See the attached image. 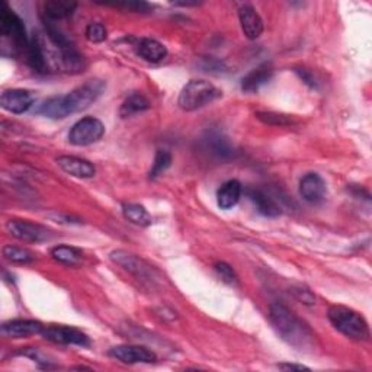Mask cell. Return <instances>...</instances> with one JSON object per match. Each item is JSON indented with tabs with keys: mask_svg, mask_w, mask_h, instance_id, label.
Returning <instances> with one entry per match:
<instances>
[{
	"mask_svg": "<svg viewBox=\"0 0 372 372\" xmlns=\"http://www.w3.org/2000/svg\"><path fill=\"white\" fill-rule=\"evenodd\" d=\"M105 89L106 85L103 80H88L67 95L47 99L40 105L37 114L50 119H64L69 115L86 111L90 105L101 98Z\"/></svg>",
	"mask_w": 372,
	"mask_h": 372,
	"instance_id": "cell-1",
	"label": "cell"
},
{
	"mask_svg": "<svg viewBox=\"0 0 372 372\" xmlns=\"http://www.w3.org/2000/svg\"><path fill=\"white\" fill-rule=\"evenodd\" d=\"M269 319L275 330L288 345L297 347L299 351L310 349V347L314 346L316 336L313 330L308 327L306 321L295 316L284 304H272L269 310Z\"/></svg>",
	"mask_w": 372,
	"mask_h": 372,
	"instance_id": "cell-2",
	"label": "cell"
},
{
	"mask_svg": "<svg viewBox=\"0 0 372 372\" xmlns=\"http://www.w3.org/2000/svg\"><path fill=\"white\" fill-rule=\"evenodd\" d=\"M327 317L332 326L342 334H345L346 338L354 340L369 339V326L367 320L352 308L343 306H333L327 311Z\"/></svg>",
	"mask_w": 372,
	"mask_h": 372,
	"instance_id": "cell-3",
	"label": "cell"
},
{
	"mask_svg": "<svg viewBox=\"0 0 372 372\" xmlns=\"http://www.w3.org/2000/svg\"><path fill=\"white\" fill-rule=\"evenodd\" d=\"M221 90L207 80H190L179 93L177 105L184 111H197L221 98Z\"/></svg>",
	"mask_w": 372,
	"mask_h": 372,
	"instance_id": "cell-4",
	"label": "cell"
},
{
	"mask_svg": "<svg viewBox=\"0 0 372 372\" xmlns=\"http://www.w3.org/2000/svg\"><path fill=\"white\" fill-rule=\"evenodd\" d=\"M110 259L115 263V265L121 266L124 271L133 275L141 282H147L150 285H154L160 280L159 272L156 271L146 260L140 259L138 256L129 253L127 250H114L111 251Z\"/></svg>",
	"mask_w": 372,
	"mask_h": 372,
	"instance_id": "cell-5",
	"label": "cell"
},
{
	"mask_svg": "<svg viewBox=\"0 0 372 372\" xmlns=\"http://www.w3.org/2000/svg\"><path fill=\"white\" fill-rule=\"evenodd\" d=\"M0 34L5 40H9L16 48L29 47L25 25L22 19L6 3L0 9Z\"/></svg>",
	"mask_w": 372,
	"mask_h": 372,
	"instance_id": "cell-6",
	"label": "cell"
},
{
	"mask_svg": "<svg viewBox=\"0 0 372 372\" xmlns=\"http://www.w3.org/2000/svg\"><path fill=\"white\" fill-rule=\"evenodd\" d=\"M105 134V127L98 118L86 116L82 118L71 127L69 133L70 144L77 147L90 146V144L99 141Z\"/></svg>",
	"mask_w": 372,
	"mask_h": 372,
	"instance_id": "cell-7",
	"label": "cell"
},
{
	"mask_svg": "<svg viewBox=\"0 0 372 372\" xmlns=\"http://www.w3.org/2000/svg\"><path fill=\"white\" fill-rule=\"evenodd\" d=\"M6 230L10 236L28 243H42L54 237V232L48 227L28 220H9Z\"/></svg>",
	"mask_w": 372,
	"mask_h": 372,
	"instance_id": "cell-8",
	"label": "cell"
},
{
	"mask_svg": "<svg viewBox=\"0 0 372 372\" xmlns=\"http://www.w3.org/2000/svg\"><path fill=\"white\" fill-rule=\"evenodd\" d=\"M41 336L45 340L58 345H77V346L90 345L88 334L70 326H57V325L45 326Z\"/></svg>",
	"mask_w": 372,
	"mask_h": 372,
	"instance_id": "cell-9",
	"label": "cell"
},
{
	"mask_svg": "<svg viewBox=\"0 0 372 372\" xmlns=\"http://www.w3.org/2000/svg\"><path fill=\"white\" fill-rule=\"evenodd\" d=\"M110 355L123 364H153L158 361V356L146 346L138 345H118L110 351Z\"/></svg>",
	"mask_w": 372,
	"mask_h": 372,
	"instance_id": "cell-10",
	"label": "cell"
},
{
	"mask_svg": "<svg viewBox=\"0 0 372 372\" xmlns=\"http://www.w3.org/2000/svg\"><path fill=\"white\" fill-rule=\"evenodd\" d=\"M0 105L8 112L23 114L34 105V96L25 89H9L2 93Z\"/></svg>",
	"mask_w": 372,
	"mask_h": 372,
	"instance_id": "cell-11",
	"label": "cell"
},
{
	"mask_svg": "<svg viewBox=\"0 0 372 372\" xmlns=\"http://www.w3.org/2000/svg\"><path fill=\"white\" fill-rule=\"evenodd\" d=\"M44 325L38 320H27V319H15L3 323L2 333L12 339L29 338V336L41 334L44 330Z\"/></svg>",
	"mask_w": 372,
	"mask_h": 372,
	"instance_id": "cell-12",
	"label": "cell"
},
{
	"mask_svg": "<svg viewBox=\"0 0 372 372\" xmlns=\"http://www.w3.org/2000/svg\"><path fill=\"white\" fill-rule=\"evenodd\" d=\"M299 194L310 203H320L327 195V186L317 173L306 175L299 182Z\"/></svg>",
	"mask_w": 372,
	"mask_h": 372,
	"instance_id": "cell-13",
	"label": "cell"
},
{
	"mask_svg": "<svg viewBox=\"0 0 372 372\" xmlns=\"http://www.w3.org/2000/svg\"><path fill=\"white\" fill-rule=\"evenodd\" d=\"M238 19L240 27L245 34V37L249 40H258L263 32V21L256 9L250 5H243L238 9Z\"/></svg>",
	"mask_w": 372,
	"mask_h": 372,
	"instance_id": "cell-14",
	"label": "cell"
},
{
	"mask_svg": "<svg viewBox=\"0 0 372 372\" xmlns=\"http://www.w3.org/2000/svg\"><path fill=\"white\" fill-rule=\"evenodd\" d=\"M57 164L70 175L79 179H90L96 175V167L89 160L75 158V156H62L57 159Z\"/></svg>",
	"mask_w": 372,
	"mask_h": 372,
	"instance_id": "cell-15",
	"label": "cell"
},
{
	"mask_svg": "<svg viewBox=\"0 0 372 372\" xmlns=\"http://www.w3.org/2000/svg\"><path fill=\"white\" fill-rule=\"evenodd\" d=\"M273 76V67L271 63H263L260 66H258L256 69H253L247 73L243 79H242V89L246 93H255L258 92L263 85H266V83L272 79Z\"/></svg>",
	"mask_w": 372,
	"mask_h": 372,
	"instance_id": "cell-16",
	"label": "cell"
},
{
	"mask_svg": "<svg viewBox=\"0 0 372 372\" xmlns=\"http://www.w3.org/2000/svg\"><path fill=\"white\" fill-rule=\"evenodd\" d=\"M247 197L251 202H253V206L256 207L258 212L265 215V217L275 219V217H280L281 215V212H282L281 207L263 190L250 189V190H247Z\"/></svg>",
	"mask_w": 372,
	"mask_h": 372,
	"instance_id": "cell-17",
	"label": "cell"
},
{
	"mask_svg": "<svg viewBox=\"0 0 372 372\" xmlns=\"http://www.w3.org/2000/svg\"><path fill=\"white\" fill-rule=\"evenodd\" d=\"M202 140L206 149L210 150L211 154L217 156V158L229 159L233 156V149L229 140H227L220 131H207Z\"/></svg>",
	"mask_w": 372,
	"mask_h": 372,
	"instance_id": "cell-18",
	"label": "cell"
},
{
	"mask_svg": "<svg viewBox=\"0 0 372 372\" xmlns=\"http://www.w3.org/2000/svg\"><path fill=\"white\" fill-rule=\"evenodd\" d=\"M242 184L236 179H232V181L225 182L217 192V202L219 207L221 210H230L233 207H236L240 198H242Z\"/></svg>",
	"mask_w": 372,
	"mask_h": 372,
	"instance_id": "cell-19",
	"label": "cell"
},
{
	"mask_svg": "<svg viewBox=\"0 0 372 372\" xmlns=\"http://www.w3.org/2000/svg\"><path fill=\"white\" fill-rule=\"evenodd\" d=\"M138 55L149 63H159L167 55V48L158 40L144 38L137 47Z\"/></svg>",
	"mask_w": 372,
	"mask_h": 372,
	"instance_id": "cell-20",
	"label": "cell"
},
{
	"mask_svg": "<svg viewBox=\"0 0 372 372\" xmlns=\"http://www.w3.org/2000/svg\"><path fill=\"white\" fill-rule=\"evenodd\" d=\"M76 2H64V0H48L44 3V15L48 21H60L73 15L76 10Z\"/></svg>",
	"mask_w": 372,
	"mask_h": 372,
	"instance_id": "cell-21",
	"label": "cell"
},
{
	"mask_svg": "<svg viewBox=\"0 0 372 372\" xmlns=\"http://www.w3.org/2000/svg\"><path fill=\"white\" fill-rule=\"evenodd\" d=\"M150 108V102L146 96L141 93H133L123 102L121 108H119V115L123 118H128L131 115H136L138 112L147 111Z\"/></svg>",
	"mask_w": 372,
	"mask_h": 372,
	"instance_id": "cell-22",
	"label": "cell"
},
{
	"mask_svg": "<svg viewBox=\"0 0 372 372\" xmlns=\"http://www.w3.org/2000/svg\"><path fill=\"white\" fill-rule=\"evenodd\" d=\"M51 258L67 266H77L83 260L82 251L71 246H55L51 250Z\"/></svg>",
	"mask_w": 372,
	"mask_h": 372,
	"instance_id": "cell-23",
	"label": "cell"
},
{
	"mask_svg": "<svg viewBox=\"0 0 372 372\" xmlns=\"http://www.w3.org/2000/svg\"><path fill=\"white\" fill-rule=\"evenodd\" d=\"M124 217L136 225L147 227L151 224V215L140 203H124L123 206Z\"/></svg>",
	"mask_w": 372,
	"mask_h": 372,
	"instance_id": "cell-24",
	"label": "cell"
},
{
	"mask_svg": "<svg viewBox=\"0 0 372 372\" xmlns=\"http://www.w3.org/2000/svg\"><path fill=\"white\" fill-rule=\"evenodd\" d=\"M172 164V154L166 150H158L154 156V162L151 169L149 172V177L151 181L158 179L160 175H163Z\"/></svg>",
	"mask_w": 372,
	"mask_h": 372,
	"instance_id": "cell-25",
	"label": "cell"
},
{
	"mask_svg": "<svg viewBox=\"0 0 372 372\" xmlns=\"http://www.w3.org/2000/svg\"><path fill=\"white\" fill-rule=\"evenodd\" d=\"M3 256L9 262L21 263V265H28V263L35 260V256H34L32 251H29L28 249L12 246V245H8L3 247Z\"/></svg>",
	"mask_w": 372,
	"mask_h": 372,
	"instance_id": "cell-26",
	"label": "cell"
},
{
	"mask_svg": "<svg viewBox=\"0 0 372 372\" xmlns=\"http://www.w3.org/2000/svg\"><path fill=\"white\" fill-rule=\"evenodd\" d=\"M256 118L263 124L273 127H290L295 123L293 116L278 112H256Z\"/></svg>",
	"mask_w": 372,
	"mask_h": 372,
	"instance_id": "cell-27",
	"label": "cell"
},
{
	"mask_svg": "<svg viewBox=\"0 0 372 372\" xmlns=\"http://www.w3.org/2000/svg\"><path fill=\"white\" fill-rule=\"evenodd\" d=\"M85 35H86V40L89 42L99 44V42H103L108 38V31L102 25V23L92 22V23H89V25H88Z\"/></svg>",
	"mask_w": 372,
	"mask_h": 372,
	"instance_id": "cell-28",
	"label": "cell"
},
{
	"mask_svg": "<svg viewBox=\"0 0 372 372\" xmlns=\"http://www.w3.org/2000/svg\"><path fill=\"white\" fill-rule=\"evenodd\" d=\"M215 272L219 273V277L229 285H237L238 284V277L236 275L234 269L229 265V263L225 262H217L214 265Z\"/></svg>",
	"mask_w": 372,
	"mask_h": 372,
	"instance_id": "cell-29",
	"label": "cell"
},
{
	"mask_svg": "<svg viewBox=\"0 0 372 372\" xmlns=\"http://www.w3.org/2000/svg\"><path fill=\"white\" fill-rule=\"evenodd\" d=\"M114 6H119V8H125L128 10L133 12H138V14H147L153 9L151 5L146 3V2H128V3H115Z\"/></svg>",
	"mask_w": 372,
	"mask_h": 372,
	"instance_id": "cell-30",
	"label": "cell"
},
{
	"mask_svg": "<svg viewBox=\"0 0 372 372\" xmlns=\"http://www.w3.org/2000/svg\"><path fill=\"white\" fill-rule=\"evenodd\" d=\"M294 295L299 299V301L307 304V306H313L316 304V297L311 294V291L306 290V288H297V290L293 291Z\"/></svg>",
	"mask_w": 372,
	"mask_h": 372,
	"instance_id": "cell-31",
	"label": "cell"
},
{
	"mask_svg": "<svg viewBox=\"0 0 372 372\" xmlns=\"http://www.w3.org/2000/svg\"><path fill=\"white\" fill-rule=\"evenodd\" d=\"M297 73L299 75V77H301V79L307 83V85H310L313 89L317 88L316 77H314L313 75H310V73H308V70H306V69H298V70H297Z\"/></svg>",
	"mask_w": 372,
	"mask_h": 372,
	"instance_id": "cell-32",
	"label": "cell"
},
{
	"mask_svg": "<svg viewBox=\"0 0 372 372\" xmlns=\"http://www.w3.org/2000/svg\"><path fill=\"white\" fill-rule=\"evenodd\" d=\"M278 368L282 371H310V368L304 365H295V364H280Z\"/></svg>",
	"mask_w": 372,
	"mask_h": 372,
	"instance_id": "cell-33",
	"label": "cell"
},
{
	"mask_svg": "<svg viewBox=\"0 0 372 372\" xmlns=\"http://www.w3.org/2000/svg\"><path fill=\"white\" fill-rule=\"evenodd\" d=\"M175 5H177V6H197L199 3L198 2H176Z\"/></svg>",
	"mask_w": 372,
	"mask_h": 372,
	"instance_id": "cell-34",
	"label": "cell"
}]
</instances>
